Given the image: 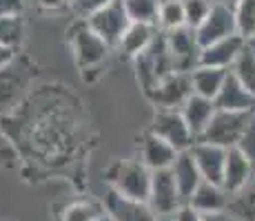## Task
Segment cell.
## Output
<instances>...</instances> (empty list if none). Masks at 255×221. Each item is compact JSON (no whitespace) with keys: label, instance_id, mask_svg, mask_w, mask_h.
I'll return each mask as SVG.
<instances>
[{"label":"cell","instance_id":"cell-9","mask_svg":"<svg viewBox=\"0 0 255 221\" xmlns=\"http://www.w3.org/2000/svg\"><path fill=\"white\" fill-rule=\"evenodd\" d=\"M198 40L202 47H207L211 42H218L222 38L235 36L238 33V24H235V13L231 4H222V2H213L209 16L204 18V22L195 29ZM240 36V33H238Z\"/></svg>","mask_w":255,"mask_h":221},{"label":"cell","instance_id":"cell-36","mask_svg":"<svg viewBox=\"0 0 255 221\" xmlns=\"http://www.w3.org/2000/svg\"><path fill=\"white\" fill-rule=\"evenodd\" d=\"M202 221H238L229 210H218V213H204Z\"/></svg>","mask_w":255,"mask_h":221},{"label":"cell","instance_id":"cell-28","mask_svg":"<svg viewBox=\"0 0 255 221\" xmlns=\"http://www.w3.org/2000/svg\"><path fill=\"white\" fill-rule=\"evenodd\" d=\"M235 24H238V33L244 40H253L255 38V0H238L233 4Z\"/></svg>","mask_w":255,"mask_h":221},{"label":"cell","instance_id":"cell-29","mask_svg":"<svg viewBox=\"0 0 255 221\" xmlns=\"http://www.w3.org/2000/svg\"><path fill=\"white\" fill-rule=\"evenodd\" d=\"M213 0H184V13H186V27L198 29L209 16Z\"/></svg>","mask_w":255,"mask_h":221},{"label":"cell","instance_id":"cell-15","mask_svg":"<svg viewBox=\"0 0 255 221\" xmlns=\"http://www.w3.org/2000/svg\"><path fill=\"white\" fill-rule=\"evenodd\" d=\"M255 179V166L242 150L235 146L229 148L227 153V166H224V175H222V188L229 195L242 190L247 184H251Z\"/></svg>","mask_w":255,"mask_h":221},{"label":"cell","instance_id":"cell-1","mask_svg":"<svg viewBox=\"0 0 255 221\" xmlns=\"http://www.w3.org/2000/svg\"><path fill=\"white\" fill-rule=\"evenodd\" d=\"M105 179L109 184V190H114L118 195L149 201L153 170L144 166L142 159H116L107 166Z\"/></svg>","mask_w":255,"mask_h":221},{"label":"cell","instance_id":"cell-32","mask_svg":"<svg viewBox=\"0 0 255 221\" xmlns=\"http://www.w3.org/2000/svg\"><path fill=\"white\" fill-rule=\"evenodd\" d=\"M16 161V150L9 144V140L0 133V166H11Z\"/></svg>","mask_w":255,"mask_h":221},{"label":"cell","instance_id":"cell-4","mask_svg":"<svg viewBox=\"0 0 255 221\" xmlns=\"http://www.w3.org/2000/svg\"><path fill=\"white\" fill-rule=\"evenodd\" d=\"M71 47L76 53V62L82 71H89V69L98 67L109 53V44L102 40L96 31L87 24V20H82L78 24H73L71 29Z\"/></svg>","mask_w":255,"mask_h":221},{"label":"cell","instance_id":"cell-20","mask_svg":"<svg viewBox=\"0 0 255 221\" xmlns=\"http://www.w3.org/2000/svg\"><path fill=\"white\" fill-rule=\"evenodd\" d=\"M171 173H173L175 181H178V188H180V193H182L184 201H189V197L195 193V188L204 181V177H202L198 164H195V159H193L191 148L182 150V153L178 155V159H175L173 166H171Z\"/></svg>","mask_w":255,"mask_h":221},{"label":"cell","instance_id":"cell-40","mask_svg":"<svg viewBox=\"0 0 255 221\" xmlns=\"http://www.w3.org/2000/svg\"><path fill=\"white\" fill-rule=\"evenodd\" d=\"M158 221H173V217H160Z\"/></svg>","mask_w":255,"mask_h":221},{"label":"cell","instance_id":"cell-21","mask_svg":"<svg viewBox=\"0 0 255 221\" xmlns=\"http://www.w3.org/2000/svg\"><path fill=\"white\" fill-rule=\"evenodd\" d=\"M186 204H191L198 213H218V210H227L229 193L222 188V184H213V181H202L195 188V193L189 197Z\"/></svg>","mask_w":255,"mask_h":221},{"label":"cell","instance_id":"cell-10","mask_svg":"<svg viewBox=\"0 0 255 221\" xmlns=\"http://www.w3.org/2000/svg\"><path fill=\"white\" fill-rule=\"evenodd\" d=\"M191 93H193V88H191L189 73L175 71L169 77H164L162 82H158L146 95L158 104V109H180Z\"/></svg>","mask_w":255,"mask_h":221},{"label":"cell","instance_id":"cell-6","mask_svg":"<svg viewBox=\"0 0 255 221\" xmlns=\"http://www.w3.org/2000/svg\"><path fill=\"white\" fill-rule=\"evenodd\" d=\"M164 38H166V47H169V53H171V60H173L175 71L191 73L195 67L200 65V51H202V44H200V40H198L195 29L180 27V29H175V31L164 33Z\"/></svg>","mask_w":255,"mask_h":221},{"label":"cell","instance_id":"cell-27","mask_svg":"<svg viewBox=\"0 0 255 221\" xmlns=\"http://www.w3.org/2000/svg\"><path fill=\"white\" fill-rule=\"evenodd\" d=\"M131 22H146L158 27L160 0H122Z\"/></svg>","mask_w":255,"mask_h":221},{"label":"cell","instance_id":"cell-35","mask_svg":"<svg viewBox=\"0 0 255 221\" xmlns=\"http://www.w3.org/2000/svg\"><path fill=\"white\" fill-rule=\"evenodd\" d=\"M36 4L45 11H60L65 7H71V0H36Z\"/></svg>","mask_w":255,"mask_h":221},{"label":"cell","instance_id":"cell-41","mask_svg":"<svg viewBox=\"0 0 255 221\" xmlns=\"http://www.w3.org/2000/svg\"><path fill=\"white\" fill-rule=\"evenodd\" d=\"M249 42H251V47L255 49V38H253V40H249Z\"/></svg>","mask_w":255,"mask_h":221},{"label":"cell","instance_id":"cell-5","mask_svg":"<svg viewBox=\"0 0 255 221\" xmlns=\"http://www.w3.org/2000/svg\"><path fill=\"white\" fill-rule=\"evenodd\" d=\"M149 131H153L155 135H160L162 140L169 142V144H173L180 153L189 150L191 146L195 144V135L191 133L180 109H158Z\"/></svg>","mask_w":255,"mask_h":221},{"label":"cell","instance_id":"cell-11","mask_svg":"<svg viewBox=\"0 0 255 221\" xmlns=\"http://www.w3.org/2000/svg\"><path fill=\"white\" fill-rule=\"evenodd\" d=\"M105 208L111 221H158V213L149 206V201L131 199L109 190L105 197Z\"/></svg>","mask_w":255,"mask_h":221},{"label":"cell","instance_id":"cell-25","mask_svg":"<svg viewBox=\"0 0 255 221\" xmlns=\"http://www.w3.org/2000/svg\"><path fill=\"white\" fill-rule=\"evenodd\" d=\"M231 73L255 95V49L249 40L244 44L242 53L238 56V60H235V65L231 67Z\"/></svg>","mask_w":255,"mask_h":221},{"label":"cell","instance_id":"cell-30","mask_svg":"<svg viewBox=\"0 0 255 221\" xmlns=\"http://www.w3.org/2000/svg\"><path fill=\"white\" fill-rule=\"evenodd\" d=\"M238 148L242 150L255 166V111L251 113V117H249V124H247V129H244L242 137H240Z\"/></svg>","mask_w":255,"mask_h":221},{"label":"cell","instance_id":"cell-7","mask_svg":"<svg viewBox=\"0 0 255 221\" xmlns=\"http://www.w3.org/2000/svg\"><path fill=\"white\" fill-rule=\"evenodd\" d=\"M186 204L182 193L178 188L171 168L166 170H153V179H151V193H149V206L158 213V217H171L175 210L182 208Z\"/></svg>","mask_w":255,"mask_h":221},{"label":"cell","instance_id":"cell-31","mask_svg":"<svg viewBox=\"0 0 255 221\" xmlns=\"http://www.w3.org/2000/svg\"><path fill=\"white\" fill-rule=\"evenodd\" d=\"M111 2H116V0H71V9L85 20V18L93 16L96 11L105 9L107 4H111Z\"/></svg>","mask_w":255,"mask_h":221},{"label":"cell","instance_id":"cell-39","mask_svg":"<svg viewBox=\"0 0 255 221\" xmlns=\"http://www.w3.org/2000/svg\"><path fill=\"white\" fill-rule=\"evenodd\" d=\"M98 221H111V217H109V215H105V217H100Z\"/></svg>","mask_w":255,"mask_h":221},{"label":"cell","instance_id":"cell-13","mask_svg":"<svg viewBox=\"0 0 255 221\" xmlns=\"http://www.w3.org/2000/svg\"><path fill=\"white\" fill-rule=\"evenodd\" d=\"M180 150L173 144H169L160 135H155L153 131H146L142 135L140 142V159L144 161V166H149L151 170H166L173 166V161L178 159Z\"/></svg>","mask_w":255,"mask_h":221},{"label":"cell","instance_id":"cell-16","mask_svg":"<svg viewBox=\"0 0 255 221\" xmlns=\"http://www.w3.org/2000/svg\"><path fill=\"white\" fill-rule=\"evenodd\" d=\"M180 111H182L186 124H189L191 133L195 135V142H198L200 137H202V133L207 131V126L211 124L218 106H215V102L209 100V97H202V95H198V93H191V95L186 97L184 104L180 106Z\"/></svg>","mask_w":255,"mask_h":221},{"label":"cell","instance_id":"cell-14","mask_svg":"<svg viewBox=\"0 0 255 221\" xmlns=\"http://www.w3.org/2000/svg\"><path fill=\"white\" fill-rule=\"evenodd\" d=\"M244 44H247V40H244L242 36H238V33L229 36V38H222V40H218V42H211L207 47H202V51H200V65L231 71L238 56L242 53Z\"/></svg>","mask_w":255,"mask_h":221},{"label":"cell","instance_id":"cell-33","mask_svg":"<svg viewBox=\"0 0 255 221\" xmlns=\"http://www.w3.org/2000/svg\"><path fill=\"white\" fill-rule=\"evenodd\" d=\"M24 0H0V16H22Z\"/></svg>","mask_w":255,"mask_h":221},{"label":"cell","instance_id":"cell-19","mask_svg":"<svg viewBox=\"0 0 255 221\" xmlns=\"http://www.w3.org/2000/svg\"><path fill=\"white\" fill-rule=\"evenodd\" d=\"M189 77H191V88H193V93L215 102V97L222 91L224 82H227V77H229V71L227 69H218V67L198 65L189 73Z\"/></svg>","mask_w":255,"mask_h":221},{"label":"cell","instance_id":"cell-38","mask_svg":"<svg viewBox=\"0 0 255 221\" xmlns=\"http://www.w3.org/2000/svg\"><path fill=\"white\" fill-rule=\"evenodd\" d=\"M213 2H222V4H231V7H233V4H235V2H238V0H213Z\"/></svg>","mask_w":255,"mask_h":221},{"label":"cell","instance_id":"cell-12","mask_svg":"<svg viewBox=\"0 0 255 221\" xmlns=\"http://www.w3.org/2000/svg\"><path fill=\"white\" fill-rule=\"evenodd\" d=\"M193 159L198 164L200 173H202L204 181H213V184H222L224 166H227V153L229 148L218 144H209V142H195L191 146Z\"/></svg>","mask_w":255,"mask_h":221},{"label":"cell","instance_id":"cell-2","mask_svg":"<svg viewBox=\"0 0 255 221\" xmlns=\"http://www.w3.org/2000/svg\"><path fill=\"white\" fill-rule=\"evenodd\" d=\"M253 111L242 113V111H215L213 120L202 133L200 142H209V144H218L224 148H235L242 137L244 129L249 124V117Z\"/></svg>","mask_w":255,"mask_h":221},{"label":"cell","instance_id":"cell-18","mask_svg":"<svg viewBox=\"0 0 255 221\" xmlns=\"http://www.w3.org/2000/svg\"><path fill=\"white\" fill-rule=\"evenodd\" d=\"M215 106H218L220 111L249 113V111H255V95L229 71V77H227V82H224L222 91L215 97Z\"/></svg>","mask_w":255,"mask_h":221},{"label":"cell","instance_id":"cell-23","mask_svg":"<svg viewBox=\"0 0 255 221\" xmlns=\"http://www.w3.org/2000/svg\"><path fill=\"white\" fill-rule=\"evenodd\" d=\"M227 210L238 221H255V179L242 190L229 195Z\"/></svg>","mask_w":255,"mask_h":221},{"label":"cell","instance_id":"cell-22","mask_svg":"<svg viewBox=\"0 0 255 221\" xmlns=\"http://www.w3.org/2000/svg\"><path fill=\"white\" fill-rule=\"evenodd\" d=\"M107 215L105 204L93 199H76L67 204L60 213V221H98Z\"/></svg>","mask_w":255,"mask_h":221},{"label":"cell","instance_id":"cell-24","mask_svg":"<svg viewBox=\"0 0 255 221\" xmlns=\"http://www.w3.org/2000/svg\"><path fill=\"white\" fill-rule=\"evenodd\" d=\"M180 27H186L184 0H160L158 11V29L164 33L175 31Z\"/></svg>","mask_w":255,"mask_h":221},{"label":"cell","instance_id":"cell-8","mask_svg":"<svg viewBox=\"0 0 255 221\" xmlns=\"http://www.w3.org/2000/svg\"><path fill=\"white\" fill-rule=\"evenodd\" d=\"M85 20L109 47H118L122 33H125L127 27L131 24V18H129V13H127L122 0H116V2L107 4L105 9L96 11L93 16L85 18Z\"/></svg>","mask_w":255,"mask_h":221},{"label":"cell","instance_id":"cell-34","mask_svg":"<svg viewBox=\"0 0 255 221\" xmlns=\"http://www.w3.org/2000/svg\"><path fill=\"white\" fill-rule=\"evenodd\" d=\"M171 217H173V221H202V213H198L191 204H184L182 208H178L175 215H171Z\"/></svg>","mask_w":255,"mask_h":221},{"label":"cell","instance_id":"cell-3","mask_svg":"<svg viewBox=\"0 0 255 221\" xmlns=\"http://www.w3.org/2000/svg\"><path fill=\"white\" fill-rule=\"evenodd\" d=\"M33 80V69L22 58H13L0 67V109H11L22 100Z\"/></svg>","mask_w":255,"mask_h":221},{"label":"cell","instance_id":"cell-26","mask_svg":"<svg viewBox=\"0 0 255 221\" xmlns=\"http://www.w3.org/2000/svg\"><path fill=\"white\" fill-rule=\"evenodd\" d=\"M24 42V20L22 16H0V44L11 51H20Z\"/></svg>","mask_w":255,"mask_h":221},{"label":"cell","instance_id":"cell-17","mask_svg":"<svg viewBox=\"0 0 255 221\" xmlns=\"http://www.w3.org/2000/svg\"><path fill=\"white\" fill-rule=\"evenodd\" d=\"M160 29L155 24L146 22H131L127 27V31L122 33L118 49L125 53L127 58H140L144 51H149V47L158 40Z\"/></svg>","mask_w":255,"mask_h":221},{"label":"cell","instance_id":"cell-37","mask_svg":"<svg viewBox=\"0 0 255 221\" xmlns=\"http://www.w3.org/2000/svg\"><path fill=\"white\" fill-rule=\"evenodd\" d=\"M16 56H18L16 51H11V49H7L4 44H0V67H4L7 62H11Z\"/></svg>","mask_w":255,"mask_h":221}]
</instances>
